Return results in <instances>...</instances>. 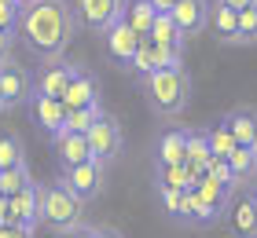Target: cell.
<instances>
[{"instance_id":"cell-2","label":"cell","mask_w":257,"mask_h":238,"mask_svg":"<svg viewBox=\"0 0 257 238\" xmlns=\"http://www.w3.org/2000/svg\"><path fill=\"white\" fill-rule=\"evenodd\" d=\"M140 85H144V99L151 106V114H158V117H177V114H184V106L191 103V77H188L184 66L155 70V74L144 77Z\"/></svg>"},{"instance_id":"cell-16","label":"cell","mask_w":257,"mask_h":238,"mask_svg":"<svg viewBox=\"0 0 257 238\" xmlns=\"http://www.w3.org/2000/svg\"><path fill=\"white\" fill-rule=\"evenodd\" d=\"M15 209H19V220H22V227H30V231H37V223H41V209H44V183H30L26 190H19L15 198Z\"/></svg>"},{"instance_id":"cell-3","label":"cell","mask_w":257,"mask_h":238,"mask_svg":"<svg viewBox=\"0 0 257 238\" xmlns=\"http://www.w3.org/2000/svg\"><path fill=\"white\" fill-rule=\"evenodd\" d=\"M81 201L74 190H70L63 180L44 183V209H41V223L55 234H70L74 227H81Z\"/></svg>"},{"instance_id":"cell-15","label":"cell","mask_w":257,"mask_h":238,"mask_svg":"<svg viewBox=\"0 0 257 238\" xmlns=\"http://www.w3.org/2000/svg\"><path fill=\"white\" fill-rule=\"evenodd\" d=\"M220 121L231 128V136L239 139V147H257V110L253 106H235V110H228Z\"/></svg>"},{"instance_id":"cell-36","label":"cell","mask_w":257,"mask_h":238,"mask_svg":"<svg viewBox=\"0 0 257 238\" xmlns=\"http://www.w3.org/2000/svg\"><path fill=\"white\" fill-rule=\"evenodd\" d=\"M11 44H15V33H4V30H0V63L11 59Z\"/></svg>"},{"instance_id":"cell-38","label":"cell","mask_w":257,"mask_h":238,"mask_svg":"<svg viewBox=\"0 0 257 238\" xmlns=\"http://www.w3.org/2000/svg\"><path fill=\"white\" fill-rule=\"evenodd\" d=\"M63 238H96V227H85V223H81V227H74V231L63 234Z\"/></svg>"},{"instance_id":"cell-28","label":"cell","mask_w":257,"mask_h":238,"mask_svg":"<svg viewBox=\"0 0 257 238\" xmlns=\"http://www.w3.org/2000/svg\"><path fill=\"white\" fill-rule=\"evenodd\" d=\"M155 70H162V66H158V48H155V41H151V37H144V41H140L136 59H133V74L144 81V77L155 74Z\"/></svg>"},{"instance_id":"cell-4","label":"cell","mask_w":257,"mask_h":238,"mask_svg":"<svg viewBox=\"0 0 257 238\" xmlns=\"http://www.w3.org/2000/svg\"><path fill=\"white\" fill-rule=\"evenodd\" d=\"M74 4V19L92 33H107L114 22L125 19L128 0H70Z\"/></svg>"},{"instance_id":"cell-40","label":"cell","mask_w":257,"mask_h":238,"mask_svg":"<svg viewBox=\"0 0 257 238\" xmlns=\"http://www.w3.org/2000/svg\"><path fill=\"white\" fill-rule=\"evenodd\" d=\"M151 4H155V11H158V15H166V11H173V8H177V0H151Z\"/></svg>"},{"instance_id":"cell-43","label":"cell","mask_w":257,"mask_h":238,"mask_svg":"<svg viewBox=\"0 0 257 238\" xmlns=\"http://www.w3.org/2000/svg\"><path fill=\"white\" fill-rule=\"evenodd\" d=\"M11 4H22V0H11Z\"/></svg>"},{"instance_id":"cell-10","label":"cell","mask_w":257,"mask_h":238,"mask_svg":"<svg viewBox=\"0 0 257 238\" xmlns=\"http://www.w3.org/2000/svg\"><path fill=\"white\" fill-rule=\"evenodd\" d=\"M77 63H63V59H55V63H48L37 74V92L33 95H52V99H63L66 88H70V81L77 77Z\"/></svg>"},{"instance_id":"cell-13","label":"cell","mask_w":257,"mask_h":238,"mask_svg":"<svg viewBox=\"0 0 257 238\" xmlns=\"http://www.w3.org/2000/svg\"><path fill=\"white\" fill-rule=\"evenodd\" d=\"M228 223H231L235 238H257V194H242L231 201Z\"/></svg>"},{"instance_id":"cell-30","label":"cell","mask_w":257,"mask_h":238,"mask_svg":"<svg viewBox=\"0 0 257 238\" xmlns=\"http://www.w3.org/2000/svg\"><path fill=\"white\" fill-rule=\"evenodd\" d=\"M15 165H26V143L19 136H0V169H15Z\"/></svg>"},{"instance_id":"cell-45","label":"cell","mask_w":257,"mask_h":238,"mask_svg":"<svg viewBox=\"0 0 257 238\" xmlns=\"http://www.w3.org/2000/svg\"><path fill=\"white\" fill-rule=\"evenodd\" d=\"M22 4H26V0H22Z\"/></svg>"},{"instance_id":"cell-27","label":"cell","mask_w":257,"mask_h":238,"mask_svg":"<svg viewBox=\"0 0 257 238\" xmlns=\"http://www.w3.org/2000/svg\"><path fill=\"white\" fill-rule=\"evenodd\" d=\"M206 136H209V147H213V158H231V154L239 150V139L231 136V128L224 121H217L213 128H206Z\"/></svg>"},{"instance_id":"cell-31","label":"cell","mask_w":257,"mask_h":238,"mask_svg":"<svg viewBox=\"0 0 257 238\" xmlns=\"http://www.w3.org/2000/svg\"><path fill=\"white\" fill-rule=\"evenodd\" d=\"M235 44H257V4L239 11V37Z\"/></svg>"},{"instance_id":"cell-25","label":"cell","mask_w":257,"mask_h":238,"mask_svg":"<svg viewBox=\"0 0 257 238\" xmlns=\"http://www.w3.org/2000/svg\"><path fill=\"white\" fill-rule=\"evenodd\" d=\"M228 165H231V176H235V187L239 183H250L253 176H257V150L253 147H239L228 158Z\"/></svg>"},{"instance_id":"cell-18","label":"cell","mask_w":257,"mask_h":238,"mask_svg":"<svg viewBox=\"0 0 257 238\" xmlns=\"http://www.w3.org/2000/svg\"><path fill=\"white\" fill-rule=\"evenodd\" d=\"M195 190H198V198H202L217 216H224V212L231 209V194H235V187L220 183V180H213V176H202V180L195 183Z\"/></svg>"},{"instance_id":"cell-8","label":"cell","mask_w":257,"mask_h":238,"mask_svg":"<svg viewBox=\"0 0 257 238\" xmlns=\"http://www.w3.org/2000/svg\"><path fill=\"white\" fill-rule=\"evenodd\" d=\"M140 41H144V37H140V33L121 19V22H114V26L103 33V52H107L110 63L133 66V59H136V52H140Z\"/></svg>"},{"instance_id":"cell-7","label":"cell","mask_w":257,"mask_h":238,"mask_svg":"<svg viewBox=\"0 0 257 238\" xmlns=\"http://www.w3.org/2000/svg\"><path fill=\"white\" fill-rule=\"evenodd\" d=\"M59 180L74 190V194L81 201H96L103 194V180H107V165H99V161H85V165H77V169H63Z\"/></svg>"},{"instance_id":"cell-22","label":"cell","mask_w":257,"mask_h":238,"mask_svg":"<svg viewBox=\"0 0 257 238\" xmlns=\"http://www.w3.org/2000/svg\"><path fill=\"white\" fill-rule=\"evenodd\" d=\"M151 41H155L158 48H173V52H184V33H180V26L173 22V15L166 11V15H158L155 19V30H151Z\"/></svg>"},{"instance_id":"cell-11","label":"cell","mask_w":257,"mask_h":238,"mask_svg":"<svg viewBox=\"0 0 257 238\" xmlns=\"http://www.w3.org/2000/svg\"><path fill=\"white\" fill-rule=\"evenodd\" d=\"M209 0H177V8L169 11L173 22L180 26L184 37H198L206 26H209Z\"/></svg>"},{"instance_id":"cell-17","label":"cell","mask_w":257,"mask_h":238,"mask_svg":"<svg viewBox=\"0 0 257 238\" xmlns=\"http://www.w3.org/2000/svg\"><path fill=\"white\" fill-rule=\"evenodd\" d=\"M202 176H198L191 165H158L155 169V183L158 190H191Z\"/></svg>"},{"instance_id":"cell-35","label":"cell","mask_w":257,"mask_h":238,"mask_svg":"<svg viewBox=\"0 0 257 238\" xmlns=\"http://www.w3.org/2000/svg\"><path fill=\"white\" fill-rule=\"evenodd\" d=\"M0 227H22V220H19V209H15V201H11L8 194L0 198Z\"/></svg>"},{"instance_id":"cell-32","label":"cell","mask_w":257,"mask_h":238,"mask_svg":"<svg viewBox=\"0 0 257 238\" xmlns=\"http://www.w3.org/2000/svg\"><path fill=\"white\" fill-rule=\"evenodd\" d=\"M158 198H162V209H166L173 220H180V216H184V201H188V190H158Z\"/></svg>"},{"instance_id":"cell-5","label":"cell","mask_w":257,"mask_h":238,"mask_svg":"<svg viewBox=\"0 0 257 238\" xmlns=\"http://www.w3.org/2000/svg\"><path fill=\"white\" fill-rule=\"evenodd\" d=\"M0 92H4V110H15V106L33 99L37 77L30 74V66L15 63V59H4L0 63Z\"/></svg>"},{"instance_id":"cell-34","label":"cell","mask_w":257,"mask_h":238,"mask_svg":"<svg viewBox=\"0 0 257 238\" xmlns=\"http://www.w3.org/2000/svg\"><path fill=\"white\" fill-rule=\"evenodd\" d=\"M206 176H213V180L228 183V187H235V176H231V165H228V158H209V165H206Z\"/></svg>"},{"instance_id":"cell-26","label":"cell","mask_w":257,"mask_h":238,"mask_svg":"<svg viewBox=\"0 0 257 238\" xmlns=\"http://www.w3.org/2000/svg\"><path fill=\"white\" fill-rule=\"evenodd\" d=\"M103 114H107V110H103L99 103H92V106H81V110H70V114H66V132L88 136V132H92V125H96Z\"/></svg>"},{"instance_id":"cell-41","label":"cell","mask_w":257,"mask_h":238,"mask_svg":"<svg viewBox=\"0 0 257 238\" xmlns=\"http://www.w3.org/2000/svg\"><path fill=\"white\" fill-rule=\"evenodd\" d=\"M220 4H228V8H235V11H242V8H250V4H257V0H220Z\"/></svg>"},{"instance_id":"cell-9","label":"cell","mask_w":257,"mask_h":238,"mask_svg":"<svg viewBox=\"0 0 257 238\" xmlns=\"http://www.w3.org/2000/svg\"><path fill=\"white\" fill-rule=\"evenodd\" d=\"M30 114H33V125L48 136H59L66 128V103L63 99H52V95H33L30 99Z\"/></svg>"},{"instance_id":"cell-23","label":"cell","mask_w":257,"mask_h":238,"mask_svg":"<svg viewBox=\"0 0 257 238\" xmlns=\"http://www.w3.org/2000/svg\"><path fill=\"white\" fill-rule=\"evenodd\" d=\"M180 220L191 223V227H209V223H217L220 216L206 205L202 198H198V190L191 187V190H188V201H184V216H180Z\"/></svg>"},{"instance_id":"cell-29","label":"cell","mask_w":257,"mask_h":238,"mask_svg":"<svg viewBox=\"0 0 257 238\" xmlns=\"http://www.w3.org/2000/svg\"><path fill=\"white\" fill-rule=\"evenodd\" d=\"M33 183L30 176V165H15V169H0V190H4L8 198H15L19 190H26Z\"/></svg>"},{"instance_id":"cell-12","label":"cell","mask_w":257,"mask_h":238,"mask_svg":"<svg viewBox=\"0 0 257 238\" xmlns=\"http://www.w3.org/2000/svg\"><path fill=\"white\" fill-rule=\"evenodd\" d=\"M52 147H55V158H59L63 169H77V165L92 161V147H88V136H77V132H63L52 136Z\"/></svg>"},{"instance_id":"cell-46","label":"cell","mask_w":257,"mask_h":238,"mask_svg":"<svg viewBox=\"0 0 257 238\" xmlns=\"http://www.w3.org/2000/svg\"><path fill=\"white\" fill-rule=\"evenodd\" d=\"M253 150H257V147H253Z\"/></svg>"},{"instance_id":"cell-21","label":"cell","mask_w":257,"mask_h":238,"mask_svg":"<svg viewBox=\"0 0 257 238\" xmlns=\"http://www.w3.org/2000/svg\"><path fill=\"white\" fill-rule=\"evenodd\" d=\"M155 19H158V11H155V4H151V0H128L125 22L140 33V37H151V30H155Z\"/></svg>"},{"instance_id":"cell-37","label":"cell","mask_w":257,"mask_h":238,"mask_svg":"<svg viewBox=\"0 0 257 238\" xmlns=\"http://www.w3.org/2000/svg\"><path fill=\"white\" fill-rule=\"evenodd\" d=\"M0 238H33L30 227H0Z\"/></svg>"},{"instance_id":"cell-6","label":"cell","mask_w":257,"mask_h":238,"mask_svg":"<svg viewBox=\"0 0 257 238\" xmlns=\"http://www.w3.org/2000/svg\"><path fill=\"white\" fill-rule=\"evenodd\" d=\"M88 147H92V161L99 165H114L118 161V154L125 147V136H121V125L114 114H103L96 125H92L88 132Z\"/></svg>"},{"instance_id":"cell-14","label":"cell","mask_w":257,"mask_h":238,"mask_svg":"<svg viewBox=\"0 0 257 238\" xmlns=\"http://www.w3.org/2000/svg\"><path fill=\"white\" fill-rule=\"evenodd\" d=\"M63 103H66V110H81V106L99 103V81H96V74L81 66V70H77V77L70 81V88H66V95H63Z\"/></svg>"},{"instance_id":"cell-44","label":"cell","mask_w":257,"mask_h":238,"mask_svg":"<svg viewBox=\"0 0 257 238\" xmlns=\"http://www.w3.org/2000/svg\"><path fill=\"white\" fill-rule=\"evenodd\" d=\"M0 198H4V190H0Z\"/></svg>"},{"instance_id":"cell-42","label":"cell","mask_w":257,"mask_h":238,"mask_svg":"<svg viewBox=\"0 0 257 238\" xmlns=\"http://www.w3.org/2000/svg\"><path fill=\"white\" fill-rule=\"evenodd\" d=\"M0 114H4V92H0Z\"/></svg>"},{"instance_id":"cell-39","label":"cell","mask_w":257,"mask_h":238,"mask_svg":"<svg viewBox=\"0 0 257 238\" xmlns=\"http://www.w3.org/2000/svg\"><path fill=\"white\" fill-rule=\"evenodd\" d=\"M96 238H125L118 227H110V223H103V227H96Z\"/></svg>"},{"instance_id":"cell-19","label":"cell","mask_w":257,"mask_h":238,"mask_svg":"<svg viewBox=\"0 0 257 238\" xmlns=\"http://www.w3.org/2000/svg\"><path fill=\"white\" fill-rule=\"evenodd\" d=\"M158 165H188V128H169L158 139Z\"/></svg>"},{"instance_id":"cell-24","label":"cell","mask_w":257,"mask_h":238,"mask_svg":"<svg viewBox=\"0 0 257 238\" xmlns=\"http://www.w3.org/2000/svg\"><path fill=\"white\" fill-rule=\"evenodd\" d=\"M209 158H213L209 136H206V132H195V128H188V165H191V169H195L198 176H206Z\"/></svg>"},{"instance_id":"cell-20","label":"cell","mask_w":257,"mask_h":238,"mask_svg":"<svg viewBox=\"0 0 257 238\" xmlns=\"http://www.w3.org/2000/svg\"><path fill=\"white\" fill-rule=\"evenodd\" d=\"M209 26L217 30V37L224 44H235V37H239V11L220 4V0H213V8H209Z\"/></svg>"},{"instance_id":"cell-1","label":"cell","mask_w":257,"mask_h":238,"mask_svg":"<svg viewBox=\"0 0 257 238\" xmlns=\"http://www.w3.org/2000/svg\"><path fill=\"white\" fill-rule=\"evenodd\" d=\"M74 4L70 0H26L19 11V37L41 63L63 59L66 44L74 41Z\"/></svg>"},{"instance_id":"cell-33","label":"cell","mask_w":257,"mask_h":238,"mask_svg":"<svg viewBox=\"0 0 257 238\" xmlns=\"http://www.w3.org/2000/svg\"><path fill=\"white\" fill-rule=\"evenodd\" d=\"M19 11H22V4L0 0V30H4V33H15L19 30Z\"/></svg>"}]
</instances>
